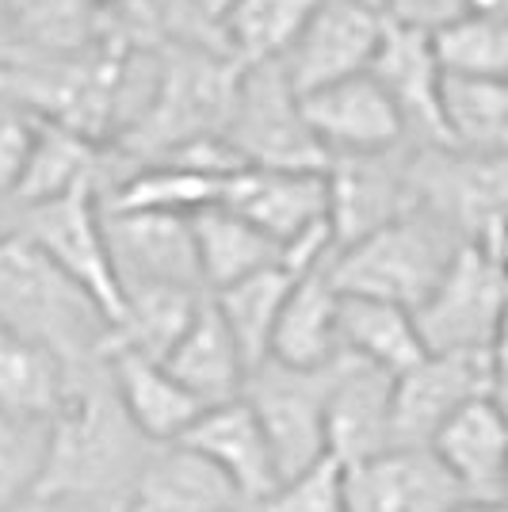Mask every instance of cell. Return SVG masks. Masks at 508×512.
Segmentation results:
<instances>
[{
  "instance_id": "17",
  "label": "cell",
  "mask_w": 508,
  "mask_h": 512,
  "mask_svg": "<svg viewBox=\"0 0 508 512\" xmlns=\"http://www.w3.org/2000/svg\"><path fill=\"white\" fill-rule=\"evenodd\" d=\"M180 448L207 459L253 509L260 501H268L283 482L268 432L245 398L203 409L199 421L180 436Z\"/></svg>"
},
{
  "instance_id": "31",
  "label": "cell",
  "mask_w": 508,
  "mask_h": 512,
  "mask_svg": "<svg viewBox=\"0 0 508 512\" xmlns=\"http://www.w3.org/2000/svg\"><path fill=\"white\" fill-rule=\"evenodd\" d=\"M100 169H104L100 165V142L39 119L31 161H27V172H23V184L12 199V207L27 211V207L62 199V195L81 192V188L100 192Z\"/></svg>"
},
{
  "instance_id": "39",
  "label": "cell",
  "mask_w": 508,
  "mask_h": 512,
  "mask_svg": "<svg viewBox=\"0 0 508 512\" xmlns=\"http://www.w3.org/2000/svg\"><path fill=\"white\" fill-rule=\"evenodd\" d=\"M489 398L508 413V314L489 344Z\"/></svg>"
},
{
  "instance_id": "27",
  "label": "cell",
  "mask_w": 508,
  "mask_h": 512,
  "mask_svg": "<svg viewBox=\"0 0 508 512\" xmlns=\"http://www.w3.org/2000/svg\"><path fill=\"white\" fill-rule=\"evenodd\" d=\"M340 348L344 356L379 367L394 379L428 356L413 310L356 295H340Z\"/></svg>"
},
{
  "instance_id": "26",
  "label": "cell",
  "mask_w": 508,
  "mask_h": 512,
  "mask_svg": "<svg viewBox=\"0 0 508 512\" xmlns=\"http://www.w3.org/2000/svg\"><path fill=\"white\" fill-rule=\"evenodd\" d=\"M321 0H230L218 16V50L241 69L276 65L291 54L306 23L314 20Z\"/></svg>"
},
{
  "instance_id": "38",
  "label": "cell",
  "mask_w": 508,
  "mask_h": 512,
  "mask_svg": "<svg viewBox=\"0 0 508 512\" xmlns=\"http://www.w3.org/2000/svg\"><path fill=\"white\" fill-rule=\"evenodd\" d=\"M466 16L508 20V0H394V8H390V20L413 23L421 31H436V27L466 20Z\"/></svg>"
},
{
  "instance_id": "16",
  "label": "cell",
  "mask_w": 508,
  "mask_h": 512,
  "mask_svg": "<svg viewBox=\"0 0 508 512\" xmlns=\"http://www.w3.org/2000/svg\"><path fill=\"white\" fill-rule=\"evenodd\" d=\"M325 180H329V226L337 234V249L417 211L405 150L379 157H337L329 161Z\"/></svg>"
},
{
  "instance_id": "11",
  "label": "cell",
  "mask_w": 508,
  "mask_h": 512,
  "mask_svg": "<svg viewBox=\"0 0 508 512\" xmlns=\"http://www.w3.org/2000/svg\"><path fill=\"white\" fill-rule=\"evenodd\" d=\"M104 234L123 291L130 287H191L207 291L195 253L191 218L165 211H107Z\"/></svg>"
},
{
  "instance_id": "21",
  "label": "cell",
  "mask_w": 508,
  "mask_h": 512,
  "mask_svg": "<svg viewBox=\"0 0 508 512\" xmlns=\"http://www.w3.org/2000/svg\"><path fill=\"white\" fill-rule=\"evenodd\" d=\"M104 363L119 406L127 409L134 428L146 436L149 444H157V448L180 444V436L207 409L191 390L176 383V375L165 363L146 360L138 352H107Z\"/></svg>"
},
{
  "instance_id": "7",
  "label": "cell",
  "mask_w": 508,
  "mask_h": 512,
  "mask_svg": "<svg viewBox=\"0 0 508 512\" xmlns=\"http://www.w3.org/2000/svg\"><path fill=\"white\" fill-rule=\"evenodd\" d=\"M409 184L417 207L436 214L470 245L508 222V157L417 146L409 150Z\"/></svg>"
},
{
  "instance_id": "28",
  "label": "cell",
  "mask_w": 508,
  "mask_h": 512,
  "mask_svg": "<svg viewBox=\"0 0 508 512\" xmlns=\"http://www.w3.org/2000/svg\"><path fill=\"white\" fill-rule=\"evenodd\" d=\"M73 371L54 352L0 329V409L31 421L54 425L73 394Z\"/></svg>"
},
{
  "instance_id": "15",
  "label": "cell",
  "mask_w": 508,
  "mask_h": 512,
  "mask_svg": "<svg viewBox=\"0 0 508 512\" xmlns=\"http://www.w3.org/2000/svg\"><path fill=\"white\" fill-rule=\"evenodd\" d=\"M348 512H451L466 497L432 448H390L344 467Z\"/></svg>"
},
{
  "instance_id": "32",
  "label": "cell",
  "mask_w": 508,
  "mask_h": 512,
  "mask_svg": "<svg viewBox=\"0 0 508 512\" xmlns=\"http://www.w3.org/2000/svg\"><path fill=\"white\" fill-rule=\"evenodd\" d=\"M291 287H295L291 272L268 268V272H256V276L241 279L233 287H222V291L211 295L218 314L230 325L241 356L249 363V375L272 356V337H276L279 314H283V302L291 295Z\"/></svg>"
},
{
  "instance_id": "12",
  "label": "cell",
  "mask_w": 508,
  "mask_h": 512,
  "mask_svg": "<svg viewBox=\"0 0 508 512\" xmlns=\"http://www.w3.org/2000/svg\"><path fill=\"white\" fill-rule=\"evenodd\" d=\"M382 31L386 16L379 12L352 0H321L314 20L306 23V31L279 65L287 69V81L295 85L298 96H310L318 88L371 73Z\"/></svg>"
},
{
  "instance_id": "9",
  "label": "cell",
  "mask_w": 508,
  "mask_h": 512,
  "mask_svg": "<svg viewBox=\"0 0 508 512\" xmlns=\"http://www.w3.org/2000/svg\"><path fill=\"white\" fill-rule=\"evenodd\" d=\"M508 314V279L486 256V249L466 241L451 260L436 291L413 310L428 352H489Z\"/></svg>"
},
{
  "instance_id": "14",
  "label": "cell",
  "mask_w": 508,
  "mask_h": 512,
  "mask_svg": "<svg viewBox=\"0 0 508 512\" xmlns=\"http://www.w3.org/2000/svg\"><path fill=\"white\" fill-rule=\"evenodd\" d=\"M371 77L386 88L405 134H413L421 146H447L444 127V69L436 62L432 35L413 23L390 20L382 31L379 54L371 62Z\"/></svg>"
},
{
  "instance_id": "3",
  "label": "cell",
  "mask_w": 508,
  "mask_h": 512,
  "mask_svg": "<svg viewBox=\"0 0 508 512\" xmlns=\"http://www.w3.org/2000/svg\"><path fill=\"white\" fill-rule=\"evenodd\" d=\"M241 73L245 69L222 50L191 43L172 46L169 54H161V73L146 111L119 138L123 150L142 165H153L191 142L222 138L230 127Z\"/></svg>"
},
{
  "instance_id": "18",
  "label": "cell",
  "mask_w": 508,
  "mask_h": 512,
  "mask_svg": "<svg viewBox=\"0 0 508 512\" xmlns=\"http://www.w3.org/2000/svg\"><path fill=\"white\" fill-rule=\"evenodd\" d=\"M222 207L253 222L279 249L321 222H329V180L325 172L241 169L226 180Z\"/></svg>"
},
{
  "instance_id": "44",
  "label": "cell",
  "mask_w": 508,
  "mask_h": 512,
  "mask_svg": "<svg viewBox=\"0 0 508 512\" xmlns=\"http://www.w3.org/2000/svg\"><path fill=\"white\" fill-rule=\"evenodd\" d=\"M0 512H46V501H43V497H31V501L8 505V509H0Z\"/></svg>"
},
{
  "instance_id": "43",
  "label": "cell",
  "mask_w": 508,
  "mask_h": 512,
  "mask_svg": "<svg viewBox=\"0 0 508 512\" xmlns=\"http://www.w3.org/2000/svg\"><path fill=\"white\" fill-rule=\"evenodd\" d=\"M16 218H20V214L8 211V199H0V237L8 234V230H16Z\"/></svg>"
},
{
  "instance_id": "37",
  "label": "cell",
  "mask_w": 508,
  "mask_h": 512,
  "mask_svg": "<svg viewBox=\"0 0 508 512\" xmlns=\"http://www.w3.org/2000/svg\"><path fill=\"white\" fill-rule=\"evenodd\" d=\"M35 127L39 119L27 111H0V199H16L23 184V172L31 161V146H35Z\"/></svg>"
},
{
  "instance_id": "30",
  "label": "cell",
  "mask_w": 508,
  "mask_h": 512,
  "mask_svg": "<svg viewBox=\"0 0 508 512\" xmlns=\"http://www.w3.org/2000/svg\"><path fill=\"white\" fill-rule=\"evenodd\" d=\"M191 230H195V253H199V272L207 291H222L241 279L279 268V249L268 234H260L253 222H245L230 207H207V211L191 214Z\"/></svg>"
},
{
  "instance_id": "34",
  "label": "cell",
  "mask_w": 508,
  "mask_h": 512,
  "mask_svg": "<svg viewBox=\"0 0 508 512\" xmlns=\"http://www.w3.org/2000/svg\"><path fill=\"white\" fill-rule=\"evenodd\" d=\"M428 35H432V50H436L444 77L508 81V20L466 16V20L428 31Z\"/></svg>"
},
{
  "instance_id": "29",
  "label": "cell",
  "mask_w": 508,
  "mask_h": 512,
  "mask_svg": "<svg viewBox=\"0 0 508 512\" xmlns=\"http://www.w3.org/2000/svg\"><path fill=\"white\" fill-rule=\"evenodd\" d=\"M207 295L211 291L191 287H130L123 291V314L111 325L107 352H138L146 360L165 363Z\"/></svg>"
},
{
  "instance_id": "19",
  "label": "cell",
  "mask_w": 508,
  "mask_h": 512,
  "mask_svg": "<svg viewBox=\"0 0 508 512\" xmlns=\"http://www.w3.org/2000/svg\"><path fill=\"white\" fill-rule=\"evenodd\" d=\"M325 448L340 467L394 448V375L344 360L325 409Z\"/></svg>"
},
{
  "instance_id": "42",
  "label": "cell",
  "mask_w": 508,
  "mask_h": 512,
  "mask_svg": "<svg viewBox=\"0 0 508 512\" xmlns=\"http://www.w3.org/2000/svg\"><path fill=\"white\" fill-rule=\"evenodd\" d=\"M46 512H100V509H88V505H77V501H46Z\"/></svg>"
},
{
  "instance_id": "13",
  "label": "cell",
  "mask_w": 508,
  "mask_h": 512,
  "mask_svg": "<svg viewBox=\"0 0 508 512\" xmlns=\"http://www.w3.org/2000/svg\"><path fill=\"white\" fill-rule=\"evenodd\" d=\"M302 115L329 161L394 153L409 138L394 100L371 73L302 96Z\"/></svg>"
},
{
  "instance_id": "33",
  "label": "cell",
  "mask_w": 508,
  "mask_h": 512,
  "mask_svg": "<svg viewBox=\"0 0 508 512\" xmlns=\"http://www.w3.org/2000/svg\"><path fill=\"white\" fill-rule=\"evenodd\" d=\"M447 146L482 157H508V81H444Z\"/></svg>"
},
{
  "instance_id": "25",
  "label": "cell",
  "mask_w": 508,
  "mask_h": 512,
  "mask_svg": "<svg viewBox=\"0 0 508 512\" xmlns=\"http://www.w3.org/2000/svg\"><path fill=\"white\" fill-rule=\"evenodd\" d=\"M253 509L218 470L195 451L169 444L149 459L127 512H226Z\"/></svg>"
},
{
  "instance_id": "45",
  "label": "cell",
  "mask_w": 508,
  "mask_h": 512,
  "mask_svg": "<svg viewBox=\"0 0 508 512\" xmlns=\"http://www.w3.org/2000/svg\"><path fill=\"white\" fill-rule=\"evenodd\" d=\"M352 4H363V8H371L379 16H390V8H394V0H352Z\"/></svg>"
},
{
  "instance_id": "20",
  "label": "cell",
  "mask_w": 508,
  "mask_h": 512,
  "mask_svg": "<svg viewBox=\"0 0 508 512\" xmlns=\"http://www.w3.org/2000/svg\"><path fill=\"white\" fill-rule=\"evenodd\" d=\"M466 501L508 505V413L493 398L470 402L432 440Z\"/></svg>"
},
{
  "instance_id": "23",
  "label": "cell",
  "mask_w": 508,
  "mask_h": 512,
  "mask_svg": "<svg viewBox=\"0 0 508 512\" xmlns=\"http://www.w3.org/2000/svg\"><path fill=\"white\" fill-rule=\"evenodd\" d=\"M268 360L295 367V371H321L344 360L340 348V291L329 279V268L298 276L291 295L283 302L272 356Z\"/></svg>"
},
{
  "instance_id": "10",
  "label": "cell",
  "mask_w": 508,
  "mask_h": 512,
  "mask_svg": "<svg viewBox=\"0 0 508 512\" xmlns=\"http://www.w3.org/2000/svg\"><path fill=\"white\" fill-rule=\"evenodd\" d=\"M478 398H489V352H428L394 379V448H432Z\"/></svg>"
},
{
  "instance_id": "24",
  "label": "cell",
  "mask_w": 508,
  "mask_h": 512,
  "mask_svg": "<svg viewBox=\"0 0 508 512\" xmlns=\"http://www.w3.org/2000/svg\"><path fill=\"white\" fill-rule=\"evenodd\" d=\"M165 367L176 375V383L191 390L207 409L241 398L245 383H249V363L241 356L230 325L218 314L211 295L199 302V314L188 325V333L180 337V344L169 352Z\"/></svg>"
},
{
  "instance_id": "46",
  "label": "cell",
  "mask_w": 508,
  "mask_h": 512,
  "mask_svg": "<svg viewBox=\"0 0 508 512\" xmlns=\"http://www.w3.org/2000/svg\"><path fill=\"white\" fill-rule=\"evenodd\" d=\"M0 8H4V0H0Z\"/></svg>"
},
{
  "instance_id": "2",
  "label": "cell",
  "mask_w": 508,
  "mask_h": 512,
  "mask_svg": "<svg viewBox=\"0 0 508 512\" xmlns=\"http://www.w3.org/2000/svg\"><path fill=\"white\" fill-rule=\"evenodd\" d=\"M0 329L54 352L73 375L100 367L111 341V318L20 230L0 237Z\"/></svg>"
},
{
  "instance_id": "22",
  "label": "cell",
  "mask_w": 508,
  "mask_h": 512,
  "mask_svg": "<svg viewBox=\"0 0 508 512\" xmlns=\"http://www.w3.org/2000/svg\"><path fill=\"white\" fill-rule=\"evenodd\" d=\"M4 31L27 58H81L107 43V0H4Z\"/></svg>"
},
{
  "instance_id": "41",
  "label": "cell",
  "mask_w": 508,
  "mask_h": 512,
  "mask_svg": "<svg viewBox=\"0 0 508 512\" xmlns=\"http://www.w3.org/2000/svg\"><path fill=\"white\" fill-rule=\"evenodd\" d=\"M451 512H508V505H486V501H463Z\"/></svg>"
},
{
  "instance_id": "4",
  "label": "cell",
  "mask_w": 508,
  "mask_h": 512,
  "mask_svg": "<svg viewBox=\"0 0 508 512\" xmlns=\"http://www.w3.org/2000/svg\"><path fill=\"white\" fill-rule=\"evenodd\" d=\"M466 241L424 207L337 249L329 279L340 295L421 310Z\"/></svg>"
},
{
  "instance_id": "40",
  "label": "cell",
  "mask_w": 508,
  "mask_h": 512,
  "mask_svg": "<svg viewBox=\"0 0 508 512\" xmlns=\"http://www.w3.org/2000/svg\"><path fill=\"white\" fill-rule=\"evenodd\" d=\"M478 249H486V256L505 272V279H508V222H501L497 230H489V234L478 241Z\"/></svg>"
},
{
  "instance_id": "8",
  "label": "cell",
  "mask_w": 508,
  "mask_h": 512,
  "mask_svg": "<svg viewBox=\"0 0 508 512\" xmlns=\"http://www.w3.org/2000/svg\"><path fill=\"white\" fill-rule=\"evenodd\" d=\"M16 230L50 264H58L65 276L111 318V325L119 321L123 283L115 272L111 249H107L104 214H100V192L96 188H81V192H69L62 199L27 207L16 218Z\"/></svg>"
},
{
  "instance_id": "5",
  "label": "cell",
  "mask_w": 508,
  "mask_h": 512,
  "mask_svg": "<svg viewBox=\"0 0 508 512\" xmlns=\"http://www.w3.org/2000/svg\"><path fill=\"white\" fill-rule=\"evenodd\" d=\"M226 142L249 169L325 172L329 157L302 115V96L283 65H256L241 73Z\"/></svg>"
},
{
  "instance_id": "6",
  "label": "cell",
  "mask_w": 508,
  "mask_h": 512,
  "mask_svg": "<svg viewBox=\"0 0 508 512\" xmlns=\"http://www.w3.org/2000/svg\"><path fill=\"white\" fill-rule=\"evenodd\" d=\"M344 360H337L333 367H321V371H295V367L268 360L249 375L241 398L253 406V413L268 432V444H272L283 482L318 467L321 459H329L325 409H329V394H333V383H337Z\"/></svg>"
},
{
  "instance_id": "36",
  "label": "cell",
  "mask_w": 508,
  "mask_h": 512,
  "mask_svg": "<svg viewBox=\"0 0 508 512\" xmlns=\"http://www.w3.org/2000/svg\"><path fill=\"white\" fill-rule=\"evenodd\" d=\"M256 512H348L344 467L337 459H321L306 474L279 482V490L268 501H260Z\"/></svg>"
},
{
  "instance_id": "35",
  "label": "cell",
  "mask_w": 508,
  "mask_h": 512,
  "mask_svg": "<svg viewBox=\"0 0 508 512\" xmlns=\"http://www.w3.org/2000/svg\"><path fill=\"white\" fill-rule=\"evenodd\" d=\"M46 455L50 425H31L0 409V509L39 497Z\"/></svg>"
},
{
  "instance_id": "1",
  "label": "cell",
  "mask_w": 508,
  "mask_h": 512,
  "mask_svg": "<svg viewBox=\"0 0 508 512\" xmlns=\"http://www.w3.org/2000/svg\"><path fill=\"white\" fill-rule=\"evenodd\" d=\"M157 444L134 428L119 406L107 363L73 379V394L50 425L43 501H77L100 512H127Z\"/></svg>"
}]
</instances>
